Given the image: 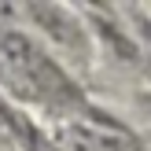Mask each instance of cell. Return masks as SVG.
Returning <instances> with one entry per match:
<instances>
[{
	"label": "cell",
	"instance_id": "cell-1",
	"mask_svg": "<svg viewBox=\"0 0 151 151\" xmlns=\"http://www.w3.org/2000/svg\"><path fill=\"white\" fill-rule=\"evenodd\" d=\"M0 70L26 100L41 103V107H52V111H78L81 107L78 85L22 33H11V29L0 33Z\"/></svg>",
	"mask_w": 151,
	"mask_h": 151
},
{
	"label": "cell",
	"instance_id": "cell-2",
	"mask_svg": "<svg viewBox=\"0 0 151 151\" xmlns=\"http://www.w3.org/2000/svg\"><path fill=\"white\" fill-rule=\"evenodd\" d=\"M78 140L85 147H92V151H144V144H140L129 129L114 125L111 118H92V122H85L81 133H78Z\"/></svg>",
	"mask_w": 151,
	"mask_h": 151
},
{
	"label": "cell",
	"instance_id": "cell-3",
	"mask_svg": "<svg viewBox=\"0 0 151 151\" xmlns=\"http://www.w3.org/2000/svg\"><path fill=\"white\" fill-rule=\"evenodd\" d=\"M0 147H33L37 151V137L4 100H0Z\"/></svg>",
	"mask_w": 151,
	"mask_h": 151
}]
</instances>
